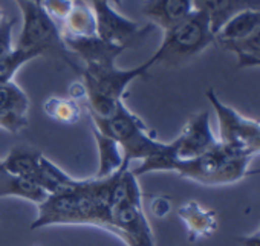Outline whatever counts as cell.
Segmentation results:
<instances>
[{"label": "cell", "mask_w": 260, "mask_h": 246, "mask_svg": "<svg viewBox=\"0 0 260 246\" xmlns=\"http://www.w3.org/2000/svg\"><path fill=\"white\" fill-rule=\"evenodd\" d=\"M115 178L116 171L107 178L80 179L74 188L49 194L39 205L31 229L52 225H90L115 234L110 214Z\"/></svg>", "instance_id": "obj_1"}, {"label": "cell", "mask_w": 260, "mask_h": 246, "mask_svg": "<svg viewBox=\"0 0 260 246\" xmlns=\"http://www.w3.org/2000/svg\"><path fill=\"white\" fill-rule=\"evenodd\" d=\"M249 164L251 158L239 155L220 143L201 156L179 159L175 155L172 143H169L166 150L141 161L132 173L138 178L155 171H172L205 187H226L245 179Z\"/></svg>", "instance_id": "obj_2"}, {"label": "cell", "mask_w": 260, "mask_h": 246, "mask_svg": "<svg viewBox=\"0 0 260 246\" xmlns=\"http://www.w3.org/2000/svg\"><path fill=\"white\" fill-rule=\"evenodd\" d=\"M155 66L152 57L143 64L130 69H121L112 64H86L81 71L83 86L90 115L110 116L119 104L124 102L127 87L135 80L146 77Z\"/></svg>", "instance_id": "obj_3"}, {"label": "cell", "mask_w": 260, "mask_h": 246, "mask_svg": "<svg viewBox=\"0 0 260 246\" xmlns=\"http://www.w3.org/2000/svg\"><path fill=\"white\" fill-rule=\"evenodd\" d=\"M93 129L112 138L122 152L125 161H144L167 149L169 143L156 139L153 132L144 124V121L130 112L122 102L110 116L90 115Z\"/></svg>", "instance_id": "obj_4"}, {"label": "cell", "mask_w": 260, "mask_h": 246, "mask_svg": "<svg viewBox=\"0 0 260 246\" xmlns=\"http://www.w3.org/2000/svg\"><path fill=\"white\" fill-rule=\"evenodd\" d=\"M213 43H216V36L208 19L202 13L193 11L185 20L164 31L162 42L152 60L155 64L178 67L202 54Z\"/></svg>", "instance_id": "obj_5"}, {"label": "cell", "mask_w": 260, "mask_h": 246, "mask_svg": "<svg viewBox=\"0 0 260 246\" xmlns=\"http://www.w3.org/2000/svg\"><path fill=\"white\" fill-rule=\"evenodd\" d=\"M16 2L23 17V25L16 46L26 51H34L40 54V57L46 54H57L72 69L81 74V69L69 57V51L61 37L60 25L51 19L40 4L31 2V0H16Z\"/></svg>", "instance_id": "obj_6"}, {"label": "cell", "mask_w": 260, "mask_h": 246, "mask_svg": "<svg viewBox=\"0 0 260 246\" xmlns=\"http://www.w3.org/2000/svg\"><path fill=\"white\" fill-rule=\"evenodd\" d=\"M207 98L216 112L219 143L251 159L260 155V121L248 118L222 102L213 89L207 90Z\"/></svg>", "instance_id": "obj_7"}, {"label": "cell", "mask_w": 260, "mask_h": 246, "mask_svg": "<svg viewBox=\"0 0 260 246\" xmlns=\"http://www.w3.org/2000/svg\"><path fill=\"white\" fill-rule=\"evenodd\" d=\"M110 214L115 235L127 246H156L152 226L143 208L141 188L115 203Z\"/></svg>", "instance_id": "obj_8"}, {"label": "cell", "mask_w": 260, "mask_h": 246, "mask_svg": "<svg viewBox=\"0 0 260 246\" xmlns=\"http://www.w3.org/2000/svg\"><path fill=\"white\" fill-rule=\"evenodd\" d=\"M90 7L96 17L98 37L113 45L130 48L135 42L143 40L155 28L153 25L143 28L140 23L119 14L115 10V5L109 2H93Z\"/></svg>", "instance_id": "obj_9"}, {"label": "cell", "mask_w": 260, "mask_h": 246, "mask_svg": "<svg viewBox=\"0 0 260 246\" xmlns=\"http://www.w3.org/2000/svg\"><path fill=\"white\" fill-rule=\"evenodd\" d=\"M217 143L219 139L211 127L210 112L205 110L188 119V122L184 126L178 138L173 139L172 146L176 158L191 159L207 153Z\"/></svg>", "instance_id": "obj_10"}, {"label": "cell", "mask_w": 260, "mask_h": 246, "mask_svg": "<svg viewBox=\"0 0 260 246\" xmlns=\"http://www.w3.org/2000/svg\"><path fill=\"white\" fill-rule=\"evenodd\" d=\"M45 155L28 146L13 147L4 159L7 170L42 187L48 194L58 193V187L45 168Z\"/></svg>", "instance_id": "obj_11"}, {"label": "cell", "mask_w": 260, "mask_h": 246, "mask_svg": "<svg viewBox=\"0 0 260 246\" xmlns=\"http://www.w3.org/2000/svg\"><path fill=\"white\" fill-rule=\"evenodd\" d=\"M28 109L29 99L14 81L0 84V127L11 133L23 130L28 126Z\"/></svg>", "instance_id": "obj_12"}, {"label": "cell", "mask_w": 260, "mask_h": 246, "mask_svg": "<svg viewBox=\"0 0 260 246\" xmlns=\"http://www.w3.org/2000/svg\"><path fill=\"white\" fill-rule=\"evenodd\" d=\"M63 42L69 52H75L86 64H112L127 49L125 46L109 43L98 36L72 39L63 37Z\"/></svg>", "instance_id": "obj_13"}, {"label": "cell", "mask_w": 260, "mask_h": 246, "mask_svg": "<svg viewBox=\"0 0 260 246\" xmlns=\"http://www.w3.org/2000/svg\"><path fill=\"white\" fill-rule=\"evenodd\" d=\"M193 11V0H146L143 7V14L162 31L181 23Z\"/></svg>", "instance_id": "obj_14"}, {"label": "cell", "mask_w": 260, "mask_h": 246, "mask_svg": "<svg viewBox=\"0 0 260 246\" xmlns=\"http://www.w3.org/2000/svg\"><path fill=\"white\" fill-rule=\"evenodd\" d=\"M194 11L202 13L214 32L219 29L237 13L245 10H260V0H193Z\"/></svg>", "instance_id": "obj_15"}, {"label": "cell", "mask_w": 260, "mask_h": 246, "mask_svg": "<svg viewBox=\"0 0 260 246\" xmlns=\"http://www.w3.org/2000/svg\"><path fill=\"white\" fill-rule=\"evenodd\" d=\"M179 219L187 228L190 241L205 238L217 231V214L213 209L202 206L196 200H188L178 209Z\"/></svg>", "instance_id": "obj_16"}, {"label": "cell", "mask_w": 260, "mask_h": 246, "mask_svg": "<svg viewBox=\"0 0 260 246\" xmlns=\"http://www.w3.org/2000/svg\"><path fill=\"white\" fill-rule=\"evenodd\" d=\"M61 37L84 39L95 37L96 32V17L93 8L86 0H74V7L64 22L60 25Z\"/></svg>", "instance_id": "obj_17"}, {"label": "cell", "mask_w": 260, "mask_h": 246, "mask_svg": "<svg viewBox=\"0 0 260 246\" xmlns=\"http://www.w3.org/2000/svg\"><path fill=\"white\" fill-rule=\"evenodd\" d=\"M260 28V10H245L233 16L216 34V43L222 48L237 43Z\"/></svg>", "instance_id": "obj_18"}, {"label": "cell", "mask_w": 260, "mask_h": 246, "mask_svg": "<svg viewBox=\"0 0 260 246\" xmlns=\"http://www.w3.org/2000/svg\"><path fill=\"white\" fill-rule=\"evenodd\" d=\"M93 138L98 147V171L93 178H107L110 174H113L115 171H118L125 162L121 147L109 136L100 133L98 130L93 129Z\"/></svg>", "instance_id": "obj_19"}, {"label": "cell", "mask_w": 260, "mask_h": 246, "mask_svg": "<svg viewBox=\"0 0 260 246\" xmlns=\"http://www.w3.org/2000/svg\"><path fill=\"white\" fill-rule=\"evenodd\" d=\"M48 196L49 194L37 184H34L28 179L19 178L10 171L4 176L2 181H0V199L2 197H20V199H26L39 206L40 203H43L48 199Z\"/></svg>", "instance_id": "obj_20"}, {"label": "cell", "mask_w": 260, "mask_h": 246, "mask_svg": "<svg viewBox=\"0 0 260 246\" xmlns=\"http://www.w3.org/2000/svg\"><path fill=\"white\" fill-rule=\"evenodd\" d=\"M45 113L55 119L60 124L72 126L80 121L81 118V109L78 101L72 98H61V96H51L43 104Z\"/></svg>", "instance_id": "obj_21"}, {"label": "cell", "mask_w": 260, "mask_h": 246, "mask_svg": "<svg viewBox=\"0 0 260 246\" xmlns=\"http://www.w3.org/2000/svg\"><path fill=\"white\" fill-rule=\"evenodd\" d=\"M40 54L34 52V51H26L22 48H17L16 45L0 57V84L7 83V81H13L14 75L17 74V71L28 61L39 58Z\"/></svg>", "instance_id": "obj_22"}, {"label": "cell", "mask_w": 260, "mask_h": 246, "mask_svg": "<svg viewBox=\"0 0 260 246\" xmlns=\"http://www.w3.org/2000/svg\"><path fill=\"white\" fill-rule=\"evenodd\" d=\"M223 49L231 51L237 58H260V28H257L246 39L231 43Z\"/></svg>", "instance_id": "obj_23"}, {"label": "cell", "mask_w": 260, "mask_h": 246, "mask_svg": "<svg viewBox=\"0 0 260 246\" xmlns=\"http://www.w3.org/2000/svg\"><path fill=\"white\" fill-rule=\"evenodd\" d=\"M40 5L51 16V19L61 25L74 7V0H42Z\"/></svg>", "instance_id": "obj_24"}, {"label": "cell", "mask_w": 260, "mask_h": 246, "mask_svg": "<svg viewBox=\"0 0 260 246\" xmlns=\"http://www.w3.org/2000/svg\"><path fill=\"white\" fill-rule=\"evenodd\" d=\"M16 19L5 17L0 22V57L7 54L14 45H13V29L16 25Z\"/></svg>", "instance_id": "obj_25"}, {"label": "cell", "mask_w": 260, "mask_h": 246, "mask_svg": "<svg viewBox=\"0 0 260 246\" xmlns=\"http://www.w3.org/2000/svg\"><path fill=\"white\" fill-rule=\"evenodd\" d=\"M150 209L156 217H164L170 211V202L166 197H155L150 205Z\"/></svg>", "instance_id": "obj_26"}, {"label": "cell", "mask_w": 260, "mask_h": 246, "mask_svg": "<svg viewBox=\"0 0 260 246\" xmlns=\"http://www.w3.org/2000/svg\"><path fill=\"white\" fill-rule=\"evenodd\" d=\"M237 67H260V58H237Z\"/></svg>", "instance_id": "obj_27"}, {"label": "cell", "mask_w": 260, "mask_h": 246, "mask_svg": "<svg viewBox=\"0 0 260 246\" xmlns=\"http://www.w3.org/2000/svg\"><path fill=\"white\" fill-rule=\"evenodd\" d=\"M237 241H239V244H240V246H260V238L252 237L251 234L239 237V238H237Z\"/></svg>", "instance_id": "obj_28"}, {"label": "cell", "mask_w": 260, "mask_h": 246, "mask_svg": "<svg viewBox=\"0 0 260 246\" xmlns=\"http://www.w3.org/2000/svg\"><path fill=\"white\" fill-rule=\"evenodd\" d=\"M8 173V170H7V167H5V164H4V159H0V181L4 179V176Z\"/></svg>", "instance_id": "obj_29"}, {"label": "cell", "mask_w": 260, "mask_h": 246, "mask_svg": "<svg viewBox=\"0 0 260 246\" xmlns=\"http://www.w3.org/2000/svg\"><path fill=\"white\" fill-rule=\"evenodd\" d=\"M86 2H89V4H93V2H109L112 5H119L121 0H86Z\"/></svg>", "instance_id": "obj_30"}, {"label": "cell", "mask_w": 260, "mask_h": 246, "mask_svg": "<svg viewBox=\"0 0 260 246\" xmlns=\"http://www.w3.org/2000/svg\"><path fill=\"white\" fill-rule=\"evenodd\" d=\"M255 174H260V168H257V170H249V171H248V176H255Z\"/></svg>", "instance_id": "obj_31"}, {"label": "cell", "mask_w": 260, "mask_h": 246, "mask_svg": "<svg viewBox=\"0 0 260 246\" xmlns=\"http://www.w3.org/2000/svg\"><path fill=\"white\" fill-rule=\"evenodd\" d=\"M251 235H252V237H257V238H260V225H258V228H257V229H255V231H254Z\"/></svg>", "instance_id": "obj_32"}, {"label": "cell", "mask_w": 260, "mask_h": 246, "mask_svg": "<svg viewBox=\"0 0 260 246\" xmlns=\"http://www.w3.org/2000/svg\"><path fill=\"white\" fill-rule=\"evenodd\" d=\"M5 19V14H4V11L2 10H0V22H2Z\"/></svg>", "instance_id": "obj_33"}, {"label": "cell", "mask_w": 260, "mask_h": 246, "mask_svg": "<svg viewBox=\"0 0 260 246\" xmlns=\"http://www.w3.org/2000/svg\"><path fill=\"white\" fill-rule=\"evenodd\" d=\"M31 2H36V4H40V2H42V0H31Z\"/></svg>", "instance_id": "obj_34"}]
</instances>
